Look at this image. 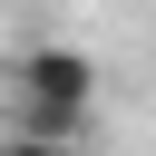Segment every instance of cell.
Listing matches in <instances>:
<instances>
[{
    "label": "cell",
    "mask_w": 156,
    "mask_h": 156,
    "mask_svg": "<svg viewBox=\"0 0 156 156\" xmlns=\"http://www.w3.org/2000/svg\"><path fill=\"white\" fill-rule=\"evenodd\" d=\"M0 156H68V146H49V136H10Z\"/></svg>",
    "instance_id": "cell-2"
},
{
    "label": "cell",
    "mask_w": 156,
    "mask_h": 156,
    "mask_svg": "<svg viewBox=\"0 0 156 156\" xmlns=\"http://www.w3.org/2000/svg\"><path fill=\"white\" fill-rule=\"evenodd\" d=\"M10 98H20V136L78 146V127H88V107H98V68H88V49L49 39V49H20V58H10Z\"/></svg>",
    "instance_id": "cell-1"
}]
</instances>
